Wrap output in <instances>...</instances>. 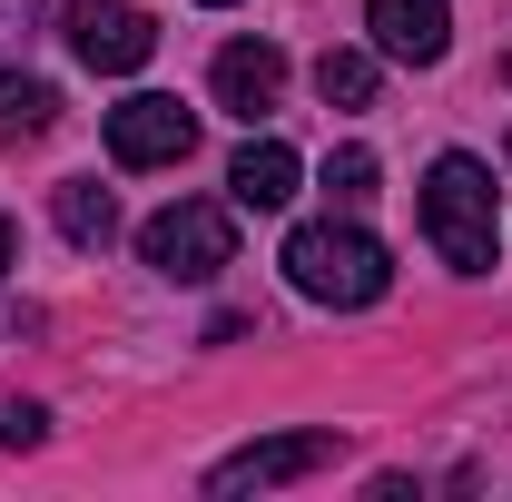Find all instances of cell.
<instances>
[{
  "mask_svg": "<svg viewBox=\"0 0 512 502\" xmlns=\"http://www.w3.org/2000/svg\"><path fill=\"white\" fill-rule=\"evenodd\" d=\"M424 237L453 276H493L503 266V217H493V168L483 158H434L424 168Z\"/></svg>",
  "mask_w": 512,
  "mask_h": 502,
  "instance_id": "cell-1",
  "label": "cell"
},
{
  "mask_svg": "<svg viewBox=\"0 0 512 502\" xmlns=\"http://www.w3.org/2000/svg\"><path fill=\"white\" fill-rule=\"evenodd\" d=\"M286 286H296V296H316V306H375L384 286H394V256H384L365 227L316 217V227H296V237H286Z\"/></svg>",
  "mask_w": 512,
  "mask_h": 502,
  "instance_id": "cell-2",
  "label": "cell"
},
{
  "mask_svg": "<svg viewBox=\"0 0 512 502\" xmlns=\"http://www.w3.org/2000/svg\"><path fill=\"white\" fill-rule=\"evenodd\" d=\"M138 256H148L168 286H207V276L237 256V217L207 207V197H178V207H158V217L138 227Z\"/></svg>",
  "mask_w": 512,
  "mask_h": 502,
  "instance_id": "cell-3",
  "label": "cell"
},
{
  "mask_svg": "<svg viewBox=\"0 0 512 502\" xmlns=\"http://www.w3.org/2000/svg\"><path fill=\"white\" fill-rule=\"evenodd\" d=\"M60 30H69V50H79V69H99V79H128V69L158 60V20L128 10V0H89V10H69Z\"/></svg>",
  "mask_w": 512,
  "mask_h": 502,
  "instance_id": "cell-4",
  "label": "cell"
},
{
  "mask_svg": "<svg viewBox=\"0 0 512 502\" xmlns=\"http://www.w3.org/2000/svg\"><path fill=\"white\" fill-rule=\"evenodd\" d=\"M188 148H197V119L178 99H158V89H138V99L109 109V158L119 168H178Z\"/></svg>",
  "mask_w": 512,
  "mask_h": 502,
  "instance_id": "cell-5",
  "label": "cell"
},
{
  "mask_svg": "<svg viewBox=\"0 0 512 502\" xmlns=\"http://www.w3.org/2000/svg\"><path fill=\"white\" fill-rule=\"evenodd\" d=\"M335 463V434H266L247 453H227L207 473V493H266V483H296V473H325Z\"/></svg>",
  "mask_w": 512,
  "mask_h": 502,
  "instance_id": "cell-6",
  "label": "cell"
},
{
  "mask_svg": "<svg viewBox=\"0 0 512 502\" xmlns=\"http://www.w3.org/2000/svg\"><path fill=\"white\" fill-rule=\"evenodd\" d=\"M365 30H375L384 60L434 69V60L453 50V0H365Z\"/></svg>",
  "mask_w": 512,
  "mask_h": 502,
  "instance_id": "cell-7",
  "label": "cell"
},
{
  "mask_svg": "<svg viewBox=\"0 0 512 502\" xmlns=\"http://www.w3.org/2000/svg\"><path fill=\"white\" fill-rule=\"evenodd\" d=\"M276 89H286V50H276V40H227V50H217V99L247 128L276 109Z\"/></svg>",
  "mask_w": 512,
  "mask_h": 502,
  "instance_id": "cell-8",
  "label": "cell"
},
{
  "mask_svg": "<svg viewBox=\"0 0 512 502\" xmlns=\"http://www.w3.org/2000/svg\"><path fill=\"white\" fill-rule=\"evenodd\" d=\"M296 178H306V168H296V148H286V138H247V148H237V168H227L237 207H256V217H266V207H286Z\"/></svg>",
  "mask_w": 512,
  "mask_h": 502,
  "instance_id": "cell-9",
  "label": "cell"
},
{
  "mask_svg": "<svg viewBox=\"0 0 512 502\" xmlns=\"http://www.w3.org/2000/svg\"><path fill=\"white\" fill-rule=\"evenodd\" d=\"M50 217H60L69 247H109V237H119V197L99 188V178H69V188L50 197Z\"/></svg>",
  "mask_w": 512,
  "mask_h": 502,
  "instance_id": "cell-10",
  "label": "cell"
},
{
  "mask_svg": "<svg viewBox=\"0 0 512 502\" xmlns=\"http://www.w3.org/2000/svg\"><path fill=\"white\" fill-rule=\"evenodd\" d=\"M0 128H10V138H40V128H60V89H50V79H20V69H0Z\"/></svg>",
  "mask_w": 512,
  "mask_h": 502,
  "instance_id": "cell-11",
  "label": "cell"
},
{
  "mask_svg": "<svg viewBox=\"0 0 512 502\" xmlns=\"http://www.w3.org/2000/svg\"><path fill=\"white\" fill-rule=\"evenodd\" d=\"M316 99L325 109H365V99H375V60H365V50H325L316 60Z\"/></svg>",
  "mask_w": 512,
  "mask_h": 502,
  "instance_id": "cell-12",
  "label": "cell"
},
{
  "mask_svg": "<svg viewBox=\"0 0 512 502\" xmlns=\"http://www.w3.org/2000/svg\"><path fill=\"white\" fill-rule=\"evenodd\" d=\"M325 188L345 197V207H365V197H375V148H335V158H325Z\"/></svg>",
  "mask_w": 512,
  "mask_h": 502,
  "instance_id": "cell-13",
  "label": "cell"
},
{
  "mask_svg": "<svg viewBox=\"0 0 512 502\" xmlns=\"http://www.w3.org/2000/svg\"><path fill=\"white\" fill-rule=\"evenodd\" d=\"M40 434H50V414H40V404H0V443H10V453H30Z\"/></svg>",
  "mask_w": 512,
  "mask_h": 502,
  "instance_id": "cell-14",
  "label": "cell"
},
{
  "mask_svg": "<svg viewBox=\"0 0 512 502\" xmlns=\"http://www.w3.org/2000/svg\"><path fill=\"white\" fill-rule=\"evenodd\" d=\"M30 20H40V0H0V40H20Z\"/></svg>",
  "mask_w": 512,
  "mask_h": 502,
  "instance_id": "cell-15",
  "label": "cell"
},
{
  "mask_svg": "<svg viewBox=\"0 0 512 502\" xmlns=\"http://www.w3.org/2000/svg\"><path fill=\"white\" fill-rule=\"evenodd\" d=\"M10 256H20V237H10V217H0V276H10Z\"/></svg>",
  "mask_w": 512,
  "mask_h": 502,
  "instance_id": "cell-16",
  "label": "cell"
},
{
  "mask_svg": "<svg viewBox=\"0 0 512 502\" xmlns=\"http://www.w3.org/2000/svg\"><path fill=\"white\" fill-rule=\"evenodd\" d=\"M207 10H227V0H207Z\"/></svg>",
  "mask_w": 512,
  "mask_h": 502,
  "instance_id": "cell-17",
  "label": "cell"
}]
</instances>
